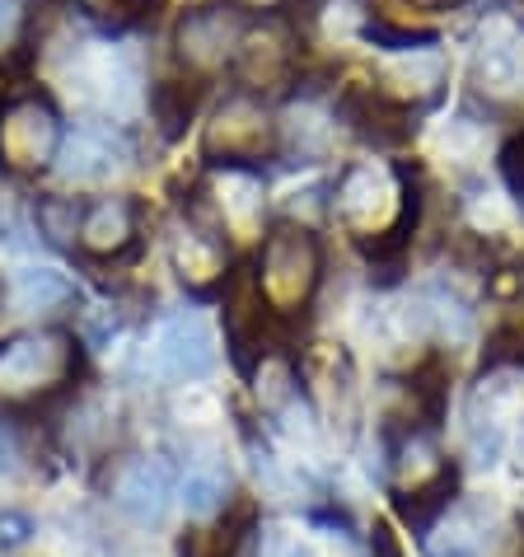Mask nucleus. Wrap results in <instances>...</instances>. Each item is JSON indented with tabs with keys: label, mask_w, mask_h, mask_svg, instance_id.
I'll return each mask as SVG.
<instances>
[{
	"label": "nucleus",
	"mask_w": 524,
	"mask_h": 557,
	"mask_svg": "<svg viewBox=\"0 0 524 557\" xmlns=\"http://www.w3.org/2000/svg\"><path fill=\"white\" fill-rule=\"evenodd\" d=\"M417 211L422 202L412 178L384 160L347 164L333 188V215L370 253V268H379V282L398 276V262H403L412 230H417Z\"/></svg>",
	"instance_id": "nucleus-1"
},
{
	"label": "nucleus",
	"mask_w": 524,
	"mask_h": 557,
	"mask_svg": "<svg viewBox=\"0 0 524 557\" xmlns=\"http://www.w3.org/2000/svg\"><path fill=\"white\" fill-rule=\"evenodd\" d=\"M253 276H258V290L276 319L304 314L323 282V239L300 221L272 225L267 235H262V258H258Z\"/></svg>",
	"instance_id": "nucleus-2"
},
{
	"label": "nucleus",
	"mask_w": 524,
	"mask_h": 557,
	"mask_svg": "<svg viewBox=\"0 0 524 557\" xmlns=\"http://www.w3.org/2000/svg\"><path fill=\"white\" fill-rule=\"evenodd\" d=\"M80 370V347L61 329H24L0 343V404H42Z\"/></svg>",
	"instance_id": "nucleus-3"
},
{
	"label": "nucleus",
	"mask_w": 524,
	"mask_h": 557,
	"mask_svg": "<svg viewBox=\"0 0 524 557\" xmlns=\"http://www.w3.org/2000/svg\"><path fill=\"white\" fill-rule=\"evenodd\" d=\"M66 146V122L48 95H14L0 103V169L34 178L52 169Z\"/></svg>",
	"instance_id": "nucleus-4"
},
{
	"label": "nucleus",
	"mask_w": 524,
	"mask_h": 557,
	"mask_svg": "<svg viewBox=\"0 0 524 557\" xmlns=\"http://www.w3.org/2000/svg\"><path fill=\"white\" fill-rule=\"evenodd\" d=\"M202 154L225 169H249L258 160H267V154H276V122L262 108V99L239 89V95H229L215 108L202 132Z\"/></svg>",
	"instance_id": "nucleus-5"
},
{
	"label": "nucleus",
	"mask_w": 524,
	"mask_h": 557,
	"mask_svg": "<svg viewBox=\"0 0 524 557\" xmlns=\"http://www.w3.org/2000/svg\"><path fill=\"white\" fill-rule=\"evenodd\" d=\"M239 38H244V24L235 5H197L174 28V57L183 61V71L192 81H211L225 61H235Z\"/></svg>",
	"instance_id": "nucleus-6"
},
{
	"label": "nucleus",
	"mask_w": 524,
	"mask_h": 557,
	"mask_svg": "<svg viewBox=\"0 0 524 557\" xmlns=\"http://www.w3.org/2000/svg\"><path fill=\"white\" fill-rule=\"evenodd\" d=\"M337 117H342L347 127L375 150H394V146H403L408 136L417 132L412 108L403 99L384 95L379 85H347L342 99H337Z\"/></svg>",
	"instance_id": "nucleus-7"
},
{
	"label": "nucleus",
	"mask_w": 524,
	"mask_h": 557,
	"mask_svg": "<svg viewBox=\"0 0 524 557\" xmlns=\"http://www.w3.org/2000/svg\"><path fill=\"white\" fill-rule=\"evenodd\" d=\"M155 370L164 380H207L215 370V337L211 323L188 309V314H174L155 337Z\"/></svg>",
	"instance_id": "nucleus-8"
},
{
	"label": "nucleus",
	"mask_w": 524,
	"mask_h": 557,
	"mask_svg": "<svg viewBox=\"0 0 524 557\" xmlns=\"http://www.w3.org/2000/svg\"><path fill=\"white\" fill-rule=\"evenodd\" d=\"M235 75L244 81V95L282 89L296 75V42H290L286 28H276V24L244 28L239 52H235Z\"/></svg>",
	"instance_id": "nucleus-9"
},
{
	"label": "nucleus",
	"mask_w": 524,
	"mask_h": 557,
	"mask_svg": "<svg viewBox=\"0 0 524 557\" xmlns=\"http://www.w3.org/2000/svg\"><path fill=\"white\" fill-rule=\"evenodd\" d=\"M136 239H141V215H136L132 197H99V202H85L80 235H75V249L85 258H122L127 249H136Z\"/></svg>",
	"instance_id": "nucleus-10"
},
{
	"label": "nucleus",
	"mask_w": 524,
	"mask_h": 557,
	"mask_svg": "<svg viewBox=\"0 0 524 557\" xmlns=\"http://www.w3.org/2000/svg\"><path fill=\"white\" fill-rule=\"evenodd\" d=\"M127 136H122L113 122H85V127L66 132V146H61V174L66 178H108L127 164Z\"/></svg>",
	"instance_id": "nucleus-11"
},
{
	"label": "nucleus",
	"mask_w": 524,
	"mask_h": 557,
	"mask_svg": "<svg viewBox=\"0 0 524 557\" xmlns=\"http://www.w3.org/2000/svg\"><path fill=\"white\" fill-rule=\"evenodd\" d=\"M113 497H117V506L127 510L132 520L155 524L169 510V497H174V469H169L164 459H132V463H122V473L113 483Z\"/></svg>",
	"instance_id": "nucleus-12"
},
{
	"label": "nucleus",
	"mask_w": 524,
	"mask_h": 557,
	"mask_svg": "<svg viewBox=\"0 0 524 557\" xmlns=\"http://www.w3.org/2000/svg\"><path fill=\"white\" fill-rule=\"evenodd\" d=\"M169 258H174V272L197 290L225 282V239L211 235L207 225L183 221L174 235H169Z\"/></svg>",
	"instance_id": "nucleus-13"
},
{
	"label": "nucleus",
	"mask_w": 524,
	"mask_h": 557,
	"mask_svg": "<svg viewBox=\"0 0 524 557\" xmlns=\"http://www.w3.org/2000/svg\"><path fill=\"white\" fill-rule=\"evenodd\" d=\"M202 95H207V81H192V75H188V81H160L155 89H150V113H155L160 132L169 136V141L183 136V127L192 122Z\"/></svg>",
	"instance_id": "nucleus-14"
},
{
	"label": "nucleus",
	"mask_w": 524,
	"mask_h": 557,
	"mask_svg": "<svg viewBox=\"0 0 524 557\" xmlns=\"http://www.w3.org/2000/svg\"><path fill=\"white\" fill-rule=\"evenodd\" d=\"M221 221L239 235H249L262 221V183L249 169H225L221 174Z\"/></svg>",
	"instance_id": "nucleus-15"
},
{
	"label": "nucleus",
	"mask_w": 524,
	"mask_h": 557,
	"mask_svg": "<svg viewBox=\"0 0 524 557\" xmlns=\"http://www.w3.org/2000/svg\"><path fill=\"white\" fill-rule=\"evenodd\" d=\"M333 146V122H323L314 108H296L286 122H276V150L300 154V164L323 160Z\"/></svg>",
	"instance_id": "nucleus-16"
},
{
	"label": "nucleus",
	"mask_w": 524,
	"mask_h": 557,
	"mask_svg": "<svg viewBox=\"0 0 524 557\" xmlns=\"http://www.w3.org/2000/svg\"><path fill=\"white\" fill-rule=\"evenodd\" d=\"M75 5L103 34H136V28H150L160 20L164 0H75Z\"/></svg>",
	"instance_id": "nucleus-17"
},
{
	"label": "nucleus",
	"mask_w": 524,
	"mask_h": 557,
	"mask_svg": "<svg viewBox=\"0 0 524 557\" xmlns=\"http://www.w3.org/2000/svg\"><path fill=\"white\" fill-rule=\"evenodd\" d=\"M10 300H14V309H24V314H38V309H57V305L75 300V286L52 268H24V272H14Z\"/></svg>",
	"instance_id": "nucleus-18"
},
{
	"label": "nucleus",
	"mask_w": 524,
	"mask_h": 557,
	"mask_svg": "<svg viewBox=\"0 0 524 557\" xmlns=\"http://www.w3.org/2000/svg\"><path fill=\"white\" fill-rule=\"evenodd\" d=\"M520 66H524V52H520L515 34L483 38V48H477V81H483L487 89H515L520 75H524Z\"/></svg>",
	"instance_id": "nucleus-19"
},
{
	"label": "nucleus",
	"mask_w": 524,
	"mask_h": 557,
	"mask_svg": "<svg viewBox=\"0 0 524 557\" xmlns=\"http://www.w3.org/2000/svg\"><path fill=\"white\" fill-rule=\"evenodd\" d=\"M80 211H85V202H75V197H42L38 202V235H48V244H61V249H75Z\"/></svg>",
	"instance_id": "nucleus-20"
},
{
	"label": "nucleus",
	"mask_w": 524,
	"mask_h": 557,
	"mask_svg": "<svg viewBox=\"0 0 524 557\" xmlns=\"http://www.w3.org/2000/svg\"><path fill=\"white\" fill-rule=\"evenodd\" d=\"M361 34H365V42H375V48H384V52H412V57L431 52L440 42L431 28H394V24H379V20L365 24Z\"/></svg>",
	"instance_id": "nucleus-21"
},
{
	"label": "nucleus",
	"mask_w": 524,
	"mask_h": 557,
	"mask_svg": "<svg viewBox=\"0 0 524 557\" xmlns=\"http://www.w3.org/2000/svg\"><path fill=\"white\" fill-rule=\"evenodd\" d=\"M183 502H188L192 516H211V510L225 502V483L211 473H192L188 483H183Z\"/></svg>",
	"instance_id": "nucleus-22"
},
{
	"label": "nucleus",
	"mask_w": 524,
	"mask_h": 557,
	"mask_svg": "<svg viewBox=\"0 0 524 557\" xmlns=\"http://www.w3.org/2000/svg\"><path fill=\"white\" fill-rule=\"evenodd\" d=\"M24 5H28V0H0V48L24 34V24H28V10Z\"/></svg>",
	"instance_id": "nucleus-23"
},
{
	"label": "nucleus",
	"mask_w": 524,
	"mask_h": 557,
	"mask_svg": "<svg viewBox=\"0 0 524 557\" xmlns=\"http://www.w3.org/2000/svg\"><path fill=\"white\" fill-rule=\"evenodd\" d=\"M28 534H34V520L20 516V510H0V544L20 548V544H28Z\"/></svg>",
	"instance_id": "nucleus-24"
},
{
	"label": "nucleus",
	"mask_w": 524,
	"mask_h": 557,
	"mask_svg": "<svg viewBox=\"0 0 524 557\" xmlns=\"http://www.w3.org/2000/svg\"><path fill=\"white\" fill-rule=\"evenodd\" d=\"M370 548H375V557H403V544H398V534L384 520L375 524V534H370Z\"/></svg>",
	"instance_id": "nucleus-25"
},
{
	"label": "nucleus",
	"mask_w": 524,
	"mask_h": 557,
	"mask_svg": "<svg viewBox=\"0 0 524 557\" xmlns=\"http://www.w3.org/2000/svg\"><path fill=\"white\" fill-rule=\"evenodd\" d=\"M417 10H426V14H440V10H459V5H469V0H412Z\"/></svg>",
	"instance_id": "nucleus-26"
},
{
	"label": "nucleus",
	"mask_w": 524,
	"mask_h": 557,
	"mask_svg": "<svg viewBox=\"0 0 524 557\" xmlns=\"http://www.w3.org/2000/svg\"><path fill=\"white\" fill-rule=\"evenodd\" d=\"M225 5H235V10H276L282 0H225Z\"/></svg>",
	"instance_id": "nucleus-27"
},
{
	"label": "nucleus",
	"mask_w": 524,
	"mask_h": 557,
	"mask_svg": "<svg viewBox=\"0 0 524 557\" xmlns=\"http://www.w3.org/2000/svg\"><path fill=\"white\" fill-rule=\"evenodd\" d=\"M0 103H5V71H0Z\"/></svg>",
	"instance_id": "nucleus-28"
},
{
	"label": "nucleus",
	"mask_w": 524,
	"mask_h": 557,
	"mask_svg": "<svg viewBox=\"0 0 524 557\" xmlns=\"http://www.w3.org/2000/svg\"><path fill=\"white\" fill-rule=\"evenodd\" d=\"M520 207H524V197H520Z\"/></svg>",
	"instance_id": "nucleus-29"
}]
</instances>
